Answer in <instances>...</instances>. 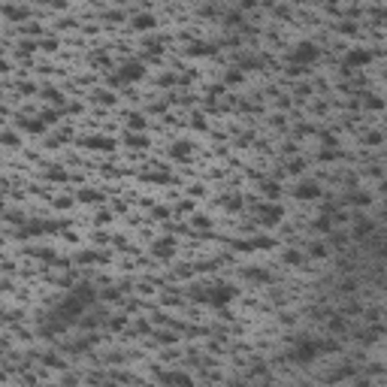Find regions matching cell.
I'll return each mask as SVG.
<instances>
[{"instance_id": "1", "label": "cell", "mask_w": 387, "mask_h": 387, "mask_svg": "<svg viewBox=\"0 0 387 387\" xmlns=\"http://www.w3.org/2000/svg\"><path fill=\"white\" fill-rule=\"evenodd\" d=\"M194 300L197 303H209V306H215V309H224V306H230L236 300V290L233 285H215V288H209V290H200V293H194Z\"/></svg>"}, {"instance_id": "2", "label": "cell", "mask_w": 387, "mask_h": 387, "mask_svg": "<svg viewBox=\"0 0 387 387\" xmlns=\"http://www.w3.org/2000/svg\"><path fill=\"white\" fill-rule=\"evenodd\" d=\"M145 76V64H139V61H127V64H121L118 67V73L109 76V85H127V82H139Z\"/></svg>"}, {"instance_id": "3", "label": "cell", "mask_w": 387, "mask_h": 387, "mask_svg": "<svg viewBox=\"0 0 387 387\" xmlns=\"http://www.w3.org/2000/svg\"><path fill=\"white\" fill-rule=\"evenodd\" d=\"M318 55H321V51H318V46H314V43H300V46L290 48V64L300 67V70H306L309 64L318 61Z\"/></svg>"}, {"instance_id": "4", "label": "cell", "mask_w": 387, "mask_h": 387, "mask_svg": "<svg viewBox=\"0 0 387 387\" xmlns=\"http://www.w3.org/2000/svg\"><path fill=\"white\" fill-rule=\"evenodd\" d=\"M318 354H321V342H314V339H300L293 345V351H290V357L296 363H312Z\"/></svg>"}, {"instance_id": "5", "label": "cell", "mask_w": 387, "mask_h": 387, "mask_svg": "<svg viewBox=\"0 0 387 387\" xmlns=\"http://www.w3.org/2000/svg\"><path fill=\"white\" fill-rule=\"evenodd\" d=\"M82 309H85V306H82V303L76 300L73 293H70L67 300H61V306L55 309V318H58V321H64V324H73V321H79Z\"/></svg>"}, {"instance_id": "6", "label": "cell", "mask_w": 387, "mask_h": 387, "mask_svg": "<svg viewBox=\"0 0 387 387\" xmlns=\"http://www.w3.org/2000/svg\"><path fill=\"white\" fill-rule=\"evenodd\" d=\"M281 218H285V206H278V203H263L257 209V221L263 227H275Z\"/></svg>"}, {"instance_id": "7", "label": "cell", "mask_w": 387, "mask_h": 387, "mask_svg": "<svg viewBox=\"0 0 387 387\" xmlns=\"http://www.w3.org/2000/svg\"><path fill=\"white\" fill-rule=\"evenodd\" d=\"M293 197L296 200H318L321 197V185L312 182V179H306V182H300V185L293 188Z\"/></svg>"}, {"instance_id": "8", "label": "cell", "mask_w": 387, "mask_h": 387, "mask_svg": "<svg viewBox=\"0 0 387 387\" xmlns=\"http://www.w3.org/2000/svg\"><path fill=\"white\" fill-rule=\"evenodd\" d=\"M82 145L91 148V151H112L115 148V139H109V136H85Z\"/></svg>"}, {"instance_id": "9", "label": "cell", "mask_w": 387, "mask_h": 387, "mask_svg": "<svg viewBox=\"0 0 387 387\" xmlns=\"http://www.w3.org/2000/svg\"><path fill=\"white\" fill-rule=\"evenodd\" d=\"M369 61H372V55H369L366 48H351V51H345V67L351 70V67H366Z\"/></svg>"}, {"instance_id": "10", "label": "cell", "mask_w": 387, "mask_h": 387, "mask_svg": "<svg viewBox=\"0 0 387 387\" xmlns=\"http://www.w3.org/2000/svg\"><path fill=\"white\" fill-rule=\"evenodd\" d=\"M161 381L167 387H194L191 375H185V372H161Z\"/></svg>"}, {"instance_id": "11", "label": "cell", "mask_w": 387, "mask_h": 387, "mask_svg": "<svg viewBox=\"0 0 387 387\" xmlns=\"http://www.w3.org/2000/svg\"><path fill=\"white\" fill-rule=\"evenodd\" d=\"M172 251H175L172 236H164V239H157V242L151 245V254H154V257H169Z\"/></svg>"}, {"instance_id": "12", "label": "cell", "mask_w": 387, "mask_h": 387, "mask_svg": "<svg viewBox=\"0 0 387 387\" xmlns=\"http://www.w3.org/2000/svg\"><path fill=\"white\" fill-rule=\"evenodd\" d=\"M40 233H48V221L33 218V221L24 224V230H22V236H40Z\"/></svg>"}, {"instance_id": "13", "label": "cell", "mask_w": 387, "mask_h": 387, "mask_svg": "<svg viewBox=\"0 0 387 387\" xmlns=\"http://www.w3.org/2000/svg\"><path fill=\"white\" fill-rule=\"evenodd\" d=\"M191 151H194V145L185 143V139H179V143L169 148V157H175V161H185V157H191Z\"/></svg>"}, {"instance_id": "14", "label": "cell", "mask_w": 387, "mask_h": 387, "mask_svg": "<svg viewBox=\"0 0 387 387\" xmlns=\"http://www.w3.org/2000/svg\"><path fill=\"white\" fill-rule=\"evenodd\" d=\"M212 51H215V48L209 46V43H203V40H197V43L188 46V55H191V58H206V55H212Z\"/></svg>"}, {"instance_id": "15", "label": "cell", "mask_w": 387, "mask_h": 387, "mask_svg": "<svg viewBox=\"0 0 387 387\" xmlns=\"http://www.w3.org/2000/svg\"><path fill=\"white\" fill-rule=\"evenodd\" d=\"M375 233V224L372 221H357L354 224V239H369Z\"/></svg>"}, {"instance_id": "16", "label": "cell", "mask_w": 387, "mask_h": 387, "mask_svg": "<svg viewBox=\"0 0 387 387\" xmlns=\"http://www.w3.org/2000/svg\"><path fill=\"white\" fill-rule=\"evenodd\" d=\"M73 296H76L82 306H88V303H94V296H97V293L91 290V285H79V288L73 290Z\"/></svg>"}, {"instance_id": "17", "label": "cell", "mask_w": 387, "mask_h": 387, "mask_svg": "<svg viewBox=\"0 0 387 387\" xmlns=\"http://www.w3.org/2000/svg\"><path fill=\"white\" fill-rule=\"evenodd\" d=\"M354 372H357L354 366H339V369H333V372L327 375V381H345V378H351Z\"/></svg>"}, {"instance_id": "18", "label": "cell", "mask_w": 387, "mask_h": 387, "mask_svg": "<svg viewBox=\"0 0 387 387\" xmlns=\"http://www.w3.org/2000/svg\"><path fill=\"white\" fill-rule=\"evenodd\" d=\"M79 203H103V194L94 188H82L79 191Z\"/></svg>"}, {"instance_id": "19", "label": "cell", "mask_w": 387, "mask_h": 387, "mask_svg": "<svg viewBox=\"0 0 387 387\" xmlns=\"http://www.w3.org/2000/svg\"><path fill=\"white\" fill-rule=\"evenodd\" d=\"M76 260H79V263H106L109 257H106V254H97V251H82Z\"/></svg>"}, {"instance_id": "20", "label": "cell", "mask_w": 387, "mask_h": 387, "mask_svg": "<svg viewBox=\"0 0 387 387\" xmlns=\"http://www.w3.org/2000/svg\"><path fill=\"white\" fill-rule=\"evenodd\" d=\"M260 191H263V194H266V197H269V203H275V197L281 194L278 182H272V179H269V182H263V185H260Z\"/></svg>"}, {"instance_id": "21", "label": "cell", "mask_w": 387, "mask_h": 387, "mask_svg": "<svg viewBox=\"0 0 387 387\" xmlns=\"http://www.w3.org/2000/svg\"><path fill=\"white\" fill-rule=\"evenodd\" d=\"M242 275L248 278V281H269V272H266V269H254V266H248Z\"/></svg>"}, {"instance_id": "22", "label": "cell", "mask_w": 387, "mask_h": 387, "mask_svg": "<svg viewBox=\"0 0 387 387\" xmlns=\"http://www.w3.org/2000/svg\"><path fill=\"white\" fill-rule=\"evenodd\" d=\"M133 27H136V30H151V27H154V15H136V19H133Z\"/></svg>"}, {"instance_id": "23", "label": "cell", "mask_w": 387, "mask_h": 387, "mask_svg": "<svg viewBox=\"0 0 387 387\" xmlns=\"http://www.w3.org/2000/svg\"><path fill=\"white\" fill-rule=\"evenodd\" d=\"M22 127H24L27 133H46V124H43L40 118H33V121H24V118H22Z\"/></svg>"}, {"instance_id": "24", "label": "cell", "mask_w": 387, "mask_h": 387, "mask_svg": "<svg viewBox=\"0 0 387 387\" xmlns=\"http://www.w3.org/2000/svg\"><path fill=\"white\" fill-rule=\"evenodd\" d=\"M281 260H285L288 266H300V263H303V254H300V251H293V248H288L285 254H281Z\"/></svg>"}, {"instance_id": "25", "label": "cell", "mask_w": 387, "mask_h": 387, "mask_svg": "<svg viewBox=\"0 0 387 387\" xmlns=\"http://www.w3.org/2000/svg\"><path fill=\"white\" fill-rule=\"evenodd\" d=\"M46 175H48L51 182H67V179H70V172H64L61 167H48V169H46Z\"/></svg>"}, {"instance_id": "26", "label": "cell", "mask_w": 387, "mask_h": 387, "mask_svg": "<svg viewBox=\"0 0 387 387\" xmlns=\"http://www.w3.org/2000/svg\"><path fill=\"white\" fill-rule=\"evenodd\" d=\"M348 203H354V206H366V203H369V194H363V191H351V194H348Z\"/></svg>"}, {"instance_id": "27", "label": "cell", "mask_w": 387, "mask_h": 387, "mask_svg": "<svg viewBox=\"0 0 387 387\" xmlns=\"http://www.w3.org/2000/svg\"><path fill=\"white\" fill-rule=\"evenodd\" d=\"M363 103H366L369 109H375V112H381V109H384V100H381V97H375V94H366V100H363Z\"/></svg>"}, {"instance_id": "28", "label": "cell", "mask_w": 387, "mask_h": 387, "mask_svg": "<svg viewBox=\"0 0 387 387\" xmlns=\"http://www.w3.org/2000/svg\"><path fill=\"white\" fill-rule=\"evenodd\" d=\"M127 145L130 148H143V145H148V139L139 136V133H127Z\"/></svg>"}, {"instance_id": "29", "label": "cell", "mask_w": 387, "mask_h": 387, "mask_svg": "<svg viewBox=\"0 0 387 387\" xmlns=\"http://www.w3.org/2000/svg\"><path fill=\"white\" fill-rule=\"evenodd\" d=\"M248 242H251V248H272V245H275L269 236H254V239H248Z\"/></svg>"}, {"instance_id": "30", "label": "cell", "mask_w": 387, "mask_h": 387, "mask_svg": "<svg viewBox=\"0 0 387 387\" xmlns=\"http://www.w3.org/2000/svg\"><path fill=\"white\" fill-rule=\"evenodd\" d=\"M314 230H318V233H330L333 230V218H318V221H314Z\"/></svg>"}, {"instance_id": "31", "label": "cell", "mask_w": 387, "mask_h": 387, "mask_svg": "<svg viewBox=\"0 0 387 387\" xmlns=\"http://www.w3.org/2000/svg\"><path fill=\"white\" fill-rule=\"evenodd\" d=\"M148 182H157V185H169L172 175L169 172H148Z\"/></svg>"}, {"instance_id": "32", "label": "cell", "mask_w": 387, "mask_h": 387, "mask_svg": "<svg viewBox=\"0 0 387 387\" xmlns=\"http://www.w3.org/2000/svg\"><path fill=\"white\" fill-rule=\"evenodd\" d=\"M242 76H245V73H242V70H227V76H224V82H227V85H239V82H242Z\"/></svg>"}, {"instance_id": "33", "label": "cell", "mask_w": 387, "mask_h": 387, "mask_svg": "<svg viewBox=\"0 0 387 387\" xmlns=\"http://www.w3.org/2000/svg\"><path fill=\"white\" fill-rule=\"evenodd\" d=\"M127 121H130V127H133V130H143V127H145V118L139 115V112H130Z\"/></svg>"}, {"instance_id": "34", "label": "cell", "mask_w": 387, "mask_h": 387, "mask_svg": "<svg viewBox=\"0 0 387 387\" xmlns=\"http://www.w3.org/2000/svg\"><path fill=\"white\" fill-rule=\"evenodd\" d=\"M381 333H384V330H381V324H375L372 330H366V333H363V336H360V339H363V342H375V339L381 336Z\"/></svg>"}, {"instance_id": "35", "label": "cell", "mask_w": 387, "mask_h": 387, "mask_svg": "<svg viewBox=\"0 0 387 387\" xmlns=\"http://www.w3.org/2000/svg\"><path fill=\"white\" fill-rule=\"evenodd\" d=\"M94 100H97V103H103V106H112V103H115V94H109V91H97V94H94Z\"/></svg>"}, {"instance_id": "36", "label": "cell", "mask_w": 387, "mask_h": 387, "mask_svg": "<svg viewBox=\"0 0 387 387\" xmlns=\"http://www.w3.org/2000/svg\"><path fill=\"white\" fill-rule=\"evenodd\" d=\"M0 143H3V145H19V136L9 133V130H3V133H0Z\"/></svg>"}, {"instance_id": "37", "label": "cell", "mask_w": 387, "mask_h": 387, "mask_svg": "<svg viewBox=\"0 0 387 387\" xmlns=\"http://www.w3.org/2000/svg\"><path fill=\"white\" fill-rule=\"evenodd\" d=\"M191 221H194V227H200V230H206V227H212V221H209L206 215H194Z\"/></svg>"}, {"instance_id": "38", "label": "cell", "mask_w": 387, "mask_h": 387, "mask_svg": "<svg viewBox=\"0 0 387 387\" xmlns=\"http://www.w3.org/2000/svg\"><path fill=\"white\" fill-rule=\"evenodd\" d=\"M345 327H348V324H345L342 318H330V330H333V333H345Z\"/></svg>"}, {"instance_id": "39", "label": "cell", "mask_w": 387, "mask_h": 387, "mask_svg": "<svg viewBox=\"0 0 387 387\" xmlns=\"http://www.w3.org/2000/svg\"><path fill=\"white\" fill-rule=\"evenodd\" d=\"M221 206H224V209H239V206H242V200H239V197H224V200H221Z\"/></svg>"}, {"instance_id": "40", "label": "cell", "mask_w": 387, "mask_h": 387, "mask_svg": "<svg viewBox=\"0 0 387 387\" xmlns=\"http://www.w3.org/2000/svg\"><path fill=\"white\" fill-rule=\"evenodd\" d=\"M46 100H51V103H61V91H58V88H46Z\"/></svg>"}, {"instance_id": "41", "label": "cell", "mask_w": 387, "mask_h": 387, "mask_svg": "<svg viewBox=\"0 0 387 387\" xmlns=\"http://www.w3.org/2000/svg\"><path fill=\"white\" fill-rule=\"evenodd\" d=\"M40 121H43L46 127H48V124H55V121H58V112H55V109H48V112H43V118H40Z\"/></svg>"}, {"instance_id": "42", "label": "cell", "mask_w": 387, "mask_h": 387, "mask_svg": "<svg viewBox=\"0 0 387 387\" xmlns=\"http://www.w3.org/2000/svg\"><path fill=\"white\" fill-rule=\"evenodd\" d=\"M318 157H321V161H336V157H339V151H336V148H324Z\"/></svg>"}, {"instance_id": "43", "label": "cell", "mask_w": 387, "mask_h": 387, "mask_svg": "<svg viewBox=\"0 0 387 387\" xmlns=\"http://www.w3.org/2000/svg\"><path fill=\"white\" fill-rule=\"evenodd\" d=\"M327 254H330L327 245H312V257H327Z\"/></svg>"}, {"instance_id": "44", "label": "cell", "mask_w": 387, "mask_h": 387, "mask_svg": "<svg viewBox=\"0 0 387 387\" xmlns=\"http://www.w3.org/2000/svg\"><path fill=\"white\" fill-rule=\"evenodd\" d=\"M33 48H37V46H33V43H22V46H19V55L24 58V55H30V51H33Z\"/></svg>"}, {"instance_id": "45", "label": "cell", "mask_w": 387, "mask_h": 387, "mask_svg": "<svg viewBox=\"0 0 387 387\" xmlns=\"http://www.w3.org/2000/svg\"><path fill=\"white\" fill-rule=\"evenodd\" d=\"M233 248H236V251H254L251 242H233Z\"/></svg>"}, {"instance_id": "46", "label": "cell", "mask_w": 387, "mask_h": 387, "mask_svg": "<svg viewBox=\"0 0 387 387\" xmlns=\"http://www.w3.org/2000/svg\"><path fill=\"white\" fill-rule=\"evenodd\" d=\"M3 12H6V15H12V19H22V15H24V12H22V9H12V6H6V9H3Z\"/></svg>"}, {"instance_id": "47", "label": "cell", "mask_w": 387, "mask_h": 387, "mask_svg": "<svg viewBox=\"0 0 387 387\" xmlns=\"http://www.w3.org/2000/svg\"><path fill=\"white\" fill-rule=\"evenodd\" d=\"M366 143H372V145H378V143H381V133H369V136H366Z\"/></svg>"}, {"instance_id": "48", "label": "cell", "mask_w": 387, "mask_h": 387, "mask_svg": "<svg viewBox=\"0 0 387 387\" xmlns=\"http://www.w3.org/2000/svg\"><path fill=\"white\" fill-rule=\"evenodd\" d=\"M118 296H121V290H106V293H103V300H118Z\"/></svg>"}, {"instance_id": "49", "label": "cell", "mask_w": 387, "mask_h": 387, "mask_svg": "<svg viewBox=\"0 0 387 387\" xmlns=\"http://www.w3.org/2000/svg\"><path fill=\"white\" fill-rule=\"evenodd\" d=\"M58 46V40L55 37H48V40H43V48H55Z\"/></svg>"}, {"instance_id": "50", "label": "cell", "mask_w": 387, "mask_h": 387, "mask_svg": "<svg viewBox=\"0 0 387 387\" xmlns=\"http://www.w3.org/2000/svg\"><path fill=\"white\" fill-rule=\"evenodd\" d=\"M339 30H342V33H357V24H342Z\"/></svg>"}, {"instance_id": "51", "label": "cell", "mask_w": 387, "mask_h": 387, "mask_svg": "<svg viewBox=\"0 0 387 387\" xmlns=\"http://www.w3.org/2000/svg\"><path fill=\"white\" fill-rule=\"evenodd\" d=\"M167 215H169V212H167L164 206H157V209H154V218H167Z\"/></svg>"}, {"instance_id": "52", "label": "cell", "mask_w": 387, "mask_h": 387, "mask_svg": "<svg viewBox=\"0 0 387 387\" xmlns=\"http://www.w3.org/2000/svg\"><path fill=\"white\" fill-rule=\"evenodd\" d=\"M290 169H293V172H300V169H303V161H300V157H296V161H290Z\"/></svg>"}, {"instance_id": "53", "label": "cell", "mask_w": 387, "mask_h": 387, "mask_svg": "<svg viewBox=\"0 0 387 387\" xmlns=\"http://www.w3.org/2000/svg\"><path fill=\"white\" fill-rule=\"evenodd\" d=\"M55 206H58V209H67V206H70V200H67V197H58V200H55Z\"/></svg>"}, {"instance_id": "54", "label": "cell", "mask_w": 387, "mask_h": 387, "mask_svg": "<svg viewBox=\"0 0 387 387\" xmlns=\"http://www.w3.org/2000/svg\"><path fill=\"white\" fill-rule=\"evenodd\" d=\"M97 221H100V224H106V221H112V215H109V212H100V215H97Z\"/></svg>"}, {"instance_id": "55", "label": "cell", "mask_w": 387, "mask_h": 387, "mask_svg": "<svg viewBox=\"0 0 387 387\" xmlns=\"http://www.w3.org/2000/svg\"><path fill=\"white\" fill-rule=\"evenodd\" d=\"M0 381H3V372H0Z\"/></svg>"}, {"instance_id": "56", "label": "cell", "mask_w": 387, "mask_h": 387, "mask_svg": "<svg viewBox=\"0 0 387 387\" xmlns=\"http://www.w3.org/2000/svg\"><path fill=\"white\" fill-rule=\"evenodd\" d=\"M0 245H3V239H0Z\"/></svg>"}, {"instance_id": "57", "label": "cell", "mask_w": 387, "mask_h": 387, "mask_svg": "<svg viewBox=\"0 0 387 387\" xmlns=\"http://www.w3.org/2000/svg\"><path fill=\"white\" fill-rule=\"evenodd\" d=\"M109 387H112V384H109Z\"/></svg>"}]
</instances>
